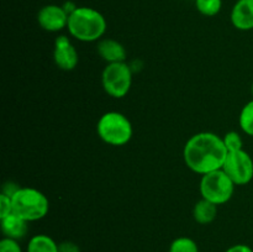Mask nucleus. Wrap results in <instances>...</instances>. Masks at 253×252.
I'll list each match as a JSON object with an SVG mask.
<instances>
[{
	"mask_svg": "<svg viewBox=\"0 0 253 252\" xmlns=\"http://www.w3.org/2000/svg\"><path fill=\"white\" fill-rule=\"evenodd\" d=\"M98 136L110 146H124L132 137V125L128 118L118 111H109L100 116L96 125Z\"/></svg>",
	"mask_w": 253,
	"mask_h": 252,
	"instance_id": "4",
	"label": "nucleus"
},
{
	"mask_svg": "<svg viewBox=\"0 0 253 252\" xmlns=\"http://www.w3.org/2000/svg\"><path fill=\"white\" fill-rule=\"evenodd\" d=\"M227 150L222 137L214 132H199L187 141L183 158L189 169L198 174H208L222 169Z\"/></svg>",
	"mask_w": 253,
	"mask_h": 252,
	"instance_id": "1",
	"label": "nucleus"
},
{
	"mask_svg": "<svg viewBox=\"0 0 253 252\" xmlns=\"http://www.w3.org/2000/svg\"><path fill=\"white\" fill-rule=\"evenodd\" d=\"M168 252H199V247L193 239L182 236L173 240Z\"/></svg>",
	"mask_w": 253,
	"mask_h": 252,
	"instance_id": "17",
	"label": "nucleus"
},
{
	"mask_svg": "<svg viewBox=\"0 0 253 252\" xmlns=\"http://www.w3.org/2000/svg\"><path fill=\"white\" fill-rule=\"evenodd\" d=\"M98 53L109 63L125 62L126 49L119 41L113 39H103L98 42Z\"/></svg>",
	"mask_w": 253,
	"mask_h": 252,
	"instance_id": "11",
	"label": "nucleus"
},
{
	"mask_svg": "<svg viewBox=\"0 0 253 252\" xmlns=\"http://www.w3.org/2000/svg\"><path fill=\"white\" fill-rule=\"evenodd\" d=\"M222 141H224V145L226 147L227 152H235V151L244 150L242 148V146H244L242 138L236 131H230V132L225 133V136L222 137Z\"/></svg>",
	"mask_w": 253,
	"mask_h": 252,
	"instance_id": "18",
	"label": "nucleus"
},
{
	"mask_svg": "<svg viewBox=\"0 0 253 252\" xmlns=\"http://www.w3.org/2000/svg\"><path fill=\"white\" fill-rule=\"evenodd\" d=\"M67 29L72 37L82 42L99 41L106 31V20L93 7L78 6L69 15Z\"/></svg>",
	"mask_w": 253,
	"mask_h": 252,
	"instance_id": "2",
	"label": "nucleus"
},
{
	"mask_svg": "<svg viewBox=\"0 0 253 252\" xmlns=\"http://www.w3.org/2000/svg\"><path fill=\"white\" fill-rule=\"evenodd\" d=\"M235 185L224 169H217L203 175L200 180V194L203 199L221 205L231 199Z\"/></svg>",
	"mask_w": 253,
	"mask_h": 252,
	"instance_id": "5",
	"label": "nucleus"
},
{
	"mask_svg": "<svg viewBox=\"0 0 253 252\" xmlns=\"http://www.w3.org/2000/svg\"><path fill=\"white\" fill-rule=\"evenodd\" d=\"M62 6H63L64 11H66L67 14H68V16L72 14V12L76 11L77 7H78L76 4H74L73 1H66L63 5H62Z\"/></svg>",
	"mask_w": 253,
	"mask_h": 252,
	"instance_id": "23",
	"label": "nucleus"
},
{
	"mask_svg": "<svg viewBox=\"0 0 253 252\" xmlns=\"http://www.w3.org/2000/svg\"><path fill=\"white\" fill-rule=\"evenodd\" d=\"M222 169L236 185L249 184L253 178V160L244 150L227 152Z\"/></svg>",
	"mask_w": 253,
	"mask_h": 252,
	"instance_id": "7",
	"label": "nucleus"
},
{
	"mask_svg": "<svg viewBox=\"0 0 253 252\" xmlns=\"http://www.w3.org/2000/svg\"><path fill=\"white\" fill-rule=\"evenodd\" d=\"M217 215V205L207 199L199 200L193 209V217L198 224L208 225L215 220Z\"/></svg>",
	"mask_w": 253,
	"mask_h": 252,
	"instance_id": "13",
	"label": "nucleus"
},
{
	"mask_svg": "<svg viewBox=\"0 0 253 252\" xmlns=\"http://www.w3.org/2000/svg\"><path fill=\"white\" fill-rule=\"evenodd\" d=\"M12 212V200L11 197L1 193L0 194V219L7 216Z\"/></svg>",
	"mask_w": 253,
	"mask_h": 252,
	"instance_id": "20",
	"label": "nucleus"
},
{
	"mask_svg": "<svg viewBox=\"0 0 253 252\" xmlns=\"http://www.w3.org/2000/svg\"><path fill=\"white\" fill-rule=\"evenodd\" d=\"M12 212L27 222L43 219L49 210L46 195L35 188H20L11 197Z\"/></svg>",
	"mask_w": 253,
	"mask_h": 252,
	"instance_id": "3",
	"label": "nucleus"
},
{
	"mask_svg": "<svg viewBox=\"0 0 253 252\" xmlns=\"http://www.w3.org/2000/svg\"><path fill=\"white\" fill-rule=\"evenodd\" d=\"M53 59L56 66L62 71H73L78 64V52L66 35H61L54 41Z\"/></svg>",
	"mask_w": 253,
	"mask_h": 252,
	"instance_id": "9",
	"label": "nucleus"
},
{
	"mask_svg": "<svg viewBox=\"0 0 253 252\" xmlns=\"http://www.w3.org/2000/svg\"><path fill=\"white\" fill-rule=\"evenodd\" d=\"M1 220V231L4 234V237H9V239L14 240H21L26 236L27 231H29V225H27L26 220L20 217L19 215L11 212L7 216L2 217Z\"/></svg>",
	"mask_w": 253,
	"mask_h": 252,
	"instance_id": "12",
	"label": "nucleus"
},
{
	"mask_svg": "<svg viewBox=\"0 0 253 252\" xmlns=\"http://www.w3.org/2000/svg\"><path fill=\"white\" fill-rule=\"evenodd\" d=\"M225 252H253V250L249 246V245L237 244V245H234V246L229 247Z\"/></svg>",
	"mask_w": 253,
	"mask_h": 252,
	"instance_id": "22",
	"label": "nucleus"
},
{
	"mask_svg": "<svg viewBox=\"0 0 253 252\" xmlns=\"http://www.w3.org/2000/svg\"><path fill=\"white\" fill-rule=\"evenodd\" d=\"M68 14L62 5L49 4L41 7L37 14V22L40 26L48 32L62 31L68 25Z\"/></svg>",
	"mask_w": 253,
	"mask_h": 252,
	"instance_id": "8",
	"label": "nucleus"
},
{
	"mask_svg": "<svg viewBox=\"0 0 253 252\" xmlns=\"http://www.w3.org/2000/svg\"><path fill=\"white\" fill-rule=\"evenodd\" d=\"M0 252H22V249L17 240L4 237L0 241Z\"/></svg>",
	"mask_w": 253,
	"mask_h": 252,
	"instance_id": "19",
	"label": "nucleus"
},
{
	"mask_svg": "<svg viewBox=\"0 0 253 252\" xmlns=\"http://www.w3.org/2000/svg\"><path fill=\"white\" fill-rule=\"evenodd\" d=\"M101 83L109 95L116 99L124 98L132 84V71L125 62L109 63L101 74Z\"/></svg>",
	"mask_w": 253,
	"mask_h": 252,
	"instance_id": "6",
	"label": "nucleus"
},
{
	"mask_svg": "<svg viewBox=\"0 0 253 252\" xmlns=\"http://www.w3.org/2000/svg\"><path fill=\"white\" fill-rule=\"evenodd\" d=\"M230 17L237 30H253V0H237L232 6Z\"/></svg>",
	"mask_w": 253,
	"mask_h": 252,
	"instance_id": "10",
	"label": "nucleus"
},
{
	"mask_svg": "<svg viewBox=\"0 0 253 252\" xmlns=\"http://www.w3.org/2000/svg\"><path fill=\"white\" fill-rule=\"evenodd\" d=\"M27 252H58V244L48 235H35L27 244Z\"/></svg>",
	"mask_w": 253,
	"mask_h": 252,
	"instance_id": "14",
	"label": "nucleus"
},
{
	"mask_svg": "<svg viewBox=\"0 0 253 252\" xmlns=\"http://www.w3.org/2000/svg\"><path fill=\"white\" fill-rule=\"evenodd\" d=\"M195 7L202 15L211 17L220 12L222 7V0H195Z\"/></svg>",
	"mask_w": 253,
	"mask_h": 252,
	"instance_id": "16",
	"label": "nucleus"
},
{
	"mask_svg": "<svg viewBox=\"0 0 253 252\" xmlns=\"http://www.w3.org/2000/svg\"><path fill=\"white\" fill-rule=\"evenodd\" d=\"M239 124L246 135L253 136V100L249 101L240 113Z\"/></svg>",
	"mask_w": 253,
	"mask_h": 252,
	"instance_id": "15",
	"label": "nucleus"
},
{
	"mask_svg": "<svg viewBox=\"0 0 253 252\" xmlns=\"http://www.w3.org/2000/svg\"><path fill=\"white\" fill-rule=\"evenodd\" d=\"M58 252H81V249L76 242L63 241L58 244Z\"/></svg>",
	"mask_w": 253,
	"mask_h": 252,
	"instance_id": "21",
	"label": "nucleus"
},
{
	"mask_svg": "<svg viewBox=\"0 0 253 252\" xmlns=\"http://www.w3.org/2000/svg\"><path fill=\"white\" fill-rule=\"evenodd\" d=\"M252 95H253V84H252Z\"/></svg>",
	"mask_w": 253,
	"mask_h": 252,
	"instance_id": "24",
	"label": "nucleus"
}]
</instances>
